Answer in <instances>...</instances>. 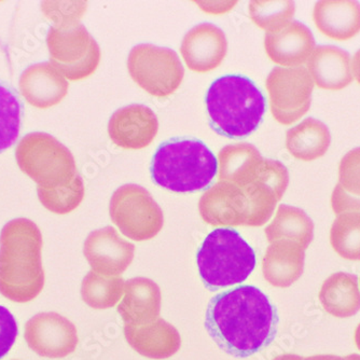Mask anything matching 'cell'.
I'll use <instances>...</instances> for the list:
<instances>
[{"label":"cell","instance_id":"cell-34","mask_svg":"<svg viewBox=\"0 0 360 360\" xmlns=\"http://www.w3.org/2000/svg\"><path fill=\"white\" fill-rule=\"evenodd\" d=\"M49 11H44L49 19L56 22L54 26H70L80 23V19L86 11V3H49Z\"/></svg>","mask_w":360,"mask_h":360},{"label":"cell","instance_id":"cell-13","mask_svg":"<svg viewBox=\"0 0 360 360\" xmlns=\"http://www.w3.org/2000/svg\"><path fill=\"white\" fill-rule=\"evenodd\" d=\"M84 254L94 272L120 276L133 262L135 246L121 238L116 229L105 226L89 234Z\"/></svg>","mask_w":360,"mask_h":360},{"label":"cell","instance_id":"cell-33","mask_svg":"<svg viewBox=\"0 0 360 360\" xmlns=\"http://www.w3.org/2000/svg\"><path fill=\"white\" fill-rule=\"evenodd\" d=\"M339 185L351 195L360 198V147L349 151L339 165Z\"/></svg>","mask_w":360,"mask_h":360},{"label":"cell","instance_id":"cell-5","mask_svg":"<svg viewBox=\"0 0 360 360\" xmlns=\"http://www.w3.org/2000/svg\"><path fill=\"white\" fill-rule=\"evenodd\" d=\"M196 262L206 288L217 291L248 280L256 266V254L233 229H216L204 240Z\"/></svg>","mask_w":360,"mask_h":360},{"label":"cell","instance_id":"cell-27","mask_svg":"<svg viewBox=\"0 0 360 360\" xmlns=\"http://www.w3.org/2000/svg\"><path fill=\"white\" fill-rule=\"evenodd\" d=\"M264 232L269 243L291 240L298 243L307 250L314 238V222L301 208L282 204L277 208L274 219Z\"/></svg>","mask_w":360,"mask_h":360},{"label":"cell","instance_id":"cell-39","mask_svg":"<svg viewBox=\"0 0 360 360\" xmlns=\"http://www.w3.org/2000/svg\"><path fill=\"white\" fill-rule=\"evenodd\" d=\"M359 284H360V283H359Z\"/></svg>","mask_w":360,"mask_h":360},{"label":"cell","instance_id":"cell-16","mask_svg":"<svg viewBox=\"0 0 360 360\" xmlns=\"http://www.w3.org/2000/svg\"><path fill=\"white\" fill-rule=\"evenodd\" d=\"M316 44L312 32L299 21H290L278 30L266 32L264 49L269 58L282 68H299L314 52Z\"/></svg>","mask_w":360,"mask_h":360},{"label":"cell","instance_id":"cell-35","mask_svg":"<svg viewBox=\"0 0 360 360\" xmlns=\"http://www.w3.org/2000/svg\"><path fill=\"white\" fill-rule=\"evenodd\" d=\"M19 327L9 309L0 305V359L5 357L13 347Z\"/></svg>","mask_w":360,"mask_h":360},{"label":"cell","instance_id":"cell-26","mask_svg":"<svg viewBox=\"0 0 360 360\" xmlns=\"http://www.w3.org/2000/svg\"><path fill=\"white\" fill-rule=\"evenodd\" d=\"M331 135L325 123L307 118L287 131L286 147L291 155L301 161H314L329 149Z\"/></svg>","mask_w":360,"mask_h":360},{"label":"cell","instance_id":"cell-24","mask_svg":"<svg viewBox=\"0 0 360 360\" xmlns=\"http://www.w3.org/2000/svg\"><path fill=\"white\" fill-rule=\"evenodd\" d=\"M264 158L252 143L228 145L218 155L219 181L232 184L240 188L254 181Z\"/></svg>","mask_w":360,"mask_h":360},{"label":"cell","instance_id":"cell-31","mask_svg":"<svg viewBox=\"0 0 360 360\" xmlns=\"http://www.w3.org/2000/svg\"><path fill=\"white\" fill-rule=\"evenodd\" d=\"M21 104L13 91L0 84V153L10 148L19 137Z\"/></svg>","mask_w":360,"mask_h":360},{"label":"cell","instance_id":"cell-6","mask_svg":"<svg viewBox=\"0 0 360 360\" xmlns=\"http://www.w3.org/2000/svg\"><path fill=\"white\" fill-rule=\"evenodd\" d=\"M15 158L21 171L44 189L66 187L79 175L70 149L46 133L24 136L16 147Z\"/></svg>","mask_w":360,"mask_h":360},{"label":"cell","instance_id":"cell-30","mask_svg":"<svg viewBox=\"0 0 360 360\" xmlns=\"http://www.w3.org/2000/svg\"><path fill=\"white\" fill-rule=\"evenodd\" d=\"M248 9L252 21L266 32L286 25L296 13V5L290 0H255Z\"/></svg>","mask_w":360,"mask_h":360},{"label":"cell","instance_id":"cell-32","mask_svg":"<svg viewBox=\"0 0 360 360\" xmlns=\"http://www.w3.org/2000/svg\"><path fill=\"white\" fill-rule=\"evenodd\" d=\"M38 198L42 205L58 215H66L76 210L84 198V184L80 175L70 185L56 189L37 187Z\"/></svg>","mask_w":360,"mask_h":360},{"label":"cell","instance_id":"cell-36","mask_svg":"<svg viewBox=\"0 0 360 360\" xmlns=\"http://www.w3.org/2000/svg\"><path fill=\"white\" fill-rule=\"evenodd\" d=\"M331 205L337 216L343 212H360V198L347 193L338 184L331 195Z\"/></svg>","mask_w":360,"mask_h":360},{"label":"cell","instance_id":"cell-1","mask_svg":"<svg viewBox=\"0 0 360 360\" xmlns=\"http://www.w3.org/2000/svg\"><path fill=\"white\" fill-rule=\"evenodd\" d=\"M278 323L276 307L250 285L216 295L206 311L208 335L233 357H250L268 347L276 338Z\"/></svg>","mask_w":360,"mask_h":360},{"label":"cell","instance_id":"cell-3","mask_svg":"<svg viewBox=\"0 0 360 360\" xmlns=\"http://www.w3.org/2000/svg\"><path fill=\"white\" fill-rule=\"evenodd\" d=\"M206 106L216 132L229 139H242L258 129L266 112V98L248 77L229 75L212 82Z\"/></svg>","mask_w":360,"mask_h":360},{"label":"cell","instance_id":"cell-2","mask_svg":"<svg viewBox=\"0 0 360 360\" xmlns=\"http://www.w3.org/2000/svg\"><path fill=\"white\" fill-rule=\"evenodd\" d=\"M42 234L35 222L18 218L0 233V293L8 300L26 303L44 286Z\"/></svg>","mask_w":360,"mask_h":360},{"label":"cell","instance_id":"cell-17","mask_svg":"<svg viewBox=\"0 0 360 360\" xmlns=\"http://www.w3.org/2000/svg\"><path fill=\"white\" fill-rule=\"evenodd\" d=\"M199 210L202 219L210 226H246L248 199L238 186L218 181L201 196Z\"/></svg>","mask_w":360,"mask_h":360},{"label":"cell","instance_id":"cell-25","mask_svg":"<svg viewBox=\"0 0 360 360\" xmlns=\"http://www.w3.org/2000/svg\"><path fill=\"white\" fill-rule=\"evenodd\" d=\"M323 309L337 317H349L360 309L358 277L349 273L338 272L323 282L319 291Z\"/></svg>","mask_w":360,"mask_h":360},{"label":"cell","instance_id":"cell-10","mask_svg":"<svg viewBox=\"0 0 360 360\" xmlns=\"http://www.w3.org/2000/svg\"><path fill=\"white\" fill-rule=\"evenodd\" d=\"M266 86L271 112L281 124H292L309 110L314 81L307 68H273L266 78Z\"/></svg>","mask_w":360,"mask_h":360},{"label":"cell","instance_id":"cell-22","mask_svg":"<svg viewBox=\"0 0 360 360\" xmlns=\"http://www.w3.org/2000/svg\"><path fill=\"white\" fill-rule=\"evenodd\" d=\"M313 19L321 34L345 41L360 32V4L355 0H321L315 5Z\"/></svg>","mask_w":360,"mask_h":360},{"label":"cell","instance_id":"cell-21","mask_svg":"<svg viewBox=\"0 0 360 360\" xmlns=\"http://www.w3.org/2000/svg\"><path fill=\"white\" fill-rule=\"evenodd\" d=\"M305 250L298 243L275 240L270 243L262 259V273L266 282L277 288H287L302 276Z\"/></svg>","mask_w":360,"mask_h":360},{"label":"cell","instance_id":"cell-38","mask_svg":"<svg viewBox=\"0 0 360 360\" xmlns=\"http://www.w3.org/2000/svg\"><path fill=\"white\" fill-rule=\"evenodd\" d=\"M296 357H291V356H283V357L277 358L274 360H295Z\"/></svg>","mask_w":360,"mask_h":360},{"label":"cell","instance_id":"cell-11","mask_svg":"<svg viewBox=\"0 0 360 360\" xmlns=\"http://www.w3.org/2000/svg\"><path fill=\"white\" fill-rule=\"evenodd\" d=\"M289 173L282 162L264 159L254 181L240 188L248 199L246 226H261L270 220L288 188Z\"/></svg>","mask_w":360,"mask_h":360},{"label":"cell","instance_id":"cell-14","mask_svg":"<svg viewBox=\"0 0 360 360\" xmlns=\"http://www.w3.org/2000/svg\"><path fill=\"white\" fill-rule=\"evenodd\" d=\"M159 131L155 113L145 105L133 104L119 109L111 116L108 134L111 141L123 149L146 148Z\"/></svg>","mask_w":360,"mask_h":360},{"label":"cell","instance_id":"cell-37","mask_svg":"<svg viewBox=\"0 0 360 360\" xmlns=\"http://www.w3.org/2000/svg\"><path fill=\"white\" fill-rule=\"evenodd\" d=\"M352 70H353V77L357 80L358 84H360V50L356 52L355 56H353L352 60Z\"/></svg>","mask_w":360,"mask_h":360},{"label":"cell","instance_id":"cell-15","mask_svg":"<svg viewBox=\"0 0 360 360\" xmlns=\"http://www.w3.org/2000/svg\"><path fill=\"white\" fill-rule=\"evenodd\" d=\"M180 52L189 70L203 74L221 64L228 52V40L224 30L214 24H198L186 34Z\"/></svg>","mask_w":360,"mask_h":360},{"label":"cell","instance_id":"cell-12","mask_svg":"<svg viewBox=\"0 0 360 360\" xmlns=\"http://www.w3.org/2000/svg\"><path fill=\"white\" fill-rule=\"evenodd\" d=\"M24 339L41 357L64 358L78 345L77 328L66 317L54 312L39 313L26 323Z\"/></svg>","mask_w":360,"mask_h":360},{"label":"cell","instance_id":"cell-19","mask_svg":"<svg viewBox=\"0 0 360 360\" xmlns=\"http://www.w3.org/2000/svg\"><path fill=\"white\" fill-rule=\"evenodd\" d=\"M124 335L137 353L151 359L172 357L181 345L177 329L160 317L145 325H125Z\"/></svg>","mask_w":360,"mask_h":360},{"label":"cell","instance_id":"cell-29","mask_svg":"<svg viewBox=\"0 0 360 360\" xmlns=\"http://www.w3.org/2000/svg\"><path fill=\"white\" fill-rule=\"evenodd\" d=\"M330 244L342 258L360 261V212H343L333 221Z\"/></svg>","mask_w":360,"mask_h":360},{"label":"cell","instance_id":"cell-23","mask_svg":"<svg viewBox=\"0 0 360 360\" xmlns=\"http://www.w3.org/2000/svg\"><path fill=\"white\" fill-rule=\"evenodd\" d=\"M314 84L323 90L339 91L352 84L351 56L335 46H319L307 60Z\"/></svg>","mask_w":360,"mask_h":360},{"label":"cell","instance_id":"cell-18","mask_svg":"<svg viewBox=\"0 0 360 360\" xmlns=\"http://www.w3.org/2000/svg\"><path fill=\"white\" fill-rule=\"evenodd\" d=\"M20 91L28 104L48 109L60 104L68 93V81L51 63L32 65L20 78Z\"/></svg>","mask_w":360,"mask_h":360},{"label":"cell","instance_id":"cell-28","mask_svg":"<svg viewBox=\"0 0 360 360\" xmlns=\"http://www.w3.org/2000/svg\"><path fill=\"white\" fill-rule=\"evenodd\" d=\"M124 287L122 277L98 274L91 270L81 284V298L92 309H111L122 298Z\"/></svg>","mask_w":360,"mask_h":360},{"label":"cell","instance_id":"cell-8","mask_svg":"<svg viewBox=\"0 0 360 360\" xmlns=\"http://www.w3.org/2000/svg\"><path fill=\"white\" fill-rule=\"evenodd\" d=\"M109 212L121 233L136 242L155 238L165 224L163 212L150 192L134 184L113 192Z\"/></svg>","mask_w":360,"mask_h":360},{"label":"cell","instance_id":"cell-20","mask_svg":"<svg viewBox=\"0 0 360 360\" xmlns=\"http://www.w3.org/2000/svg\"><path fill=\"white\" fill-rule=\"evenodd\" d=\"M161 302V289L157 283L146 277H134L125 282L118 313L125 325H145L159 319Z\"/></svg>","mask_w":360,"mask_h":360},{"label":"cell","instance_id":"cell-7","mask_svg":"<svg viewBox=\"0 0 360 360\" xmlns=\"http://www.w3.org/2000/svg\"><path fill=\"white\" fill-rule=\"evenodd\" d=\"M50 63L68 80L77 81L94 74L102 52L86 26H52L46 36Z\"/></svg>","mask_w":360,"mask_h":360},{"label":"cell","instance_id":"cell-9","mask_svg":"<svg viewBox=\"0 0 360 360\" xmlns=\"http://www.w3.org/2000/svg\"><path fill=\"white\" fill-rule=\"evenodd\" d=\"M127 70L143 90L157 97L173 94L185 76L183 64L174 50L150 44H137L131 50Z\"/></svg>","mask_w":360,"mask_h":360},{"label":"cell","instance_id":"cell-4","mask_svg":"<svg viewBox=\"0 0 360 360\" xmlns=\"http://www.w3.org/2000/svg\"><path fill=\"white\" fill-rule=\"evenodd\" d=\"M150 172L160 187L188 193L205 189L212 183L218 172V161L203 141L174 139L158 148Z\"/></svg>","mask_w":360,"mask_h":360}]
</instances>
